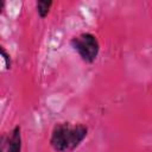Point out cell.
<instances>
[{"label": "cell", "mask_w": 152, "mask_h": 152, "mask_svg": "<svg viewBox=\"0 0 152 152\" xmlns=\"http://www.w3.org/2000/svg\"><path fill=\"white\" fill-rule=\"evenodd\" d=\"M87 133L88 128L83 125L71 126L69 124H59L52 131L50 144L57 152H69L81 144Z\"/></svg>", "instance_id": "1"}, {"label": "cell", "mask_w": 152, "mask_h": 152, "mask_svg": "<svg viewBox=\"0 0 152 152\" xmlns=\"http://www.w3.org/2000/svg\"><path fill=\"white\" fill-rule=\"evenodd\" d=\"M75 51L81 56V58L88 63H91L96 59L100 50V44L95 36L91 33H82L78 37H75L70 42Z\"/></svg>", "instance_id": "2"}, {"label": "cell", "mask_w": 152, "mask_h": 152, "mask_svg": "<svg viewBox=\"0 0 152 152\" xmlns=\"http://www.w3.org/2000/svg\"><path fill=\"white\" fill-rule=\"evenodd\" d=\"M21 151V134H20V127L15 126L12 131L11 137L7 141V147L5 152H20Z\"/></svg>", "instance_id": "3"}, {"label": "cell", "mask_w": 152, "mask_h": 152, "mask_svg": "<svg viewBox=\"0 0 152 152\" xmlns=\"http://www.w3.org/2000/svg\"><path fill=\"white\" fill-rule=\"evenodd\" d=\"M37 6V12L40 18H45L50 11V7L52 6V1H46V0H39L36 4Z\"/></svg>", "instance_id": "4"}, {"label": "cell", "mask_w": 152, "mask_h": 152, "mask_svg": "<svg viewBox=\"0 0 152 152\" xmlns=\"http://www.w3.org/2000/svg\"><path fill=\"white\" fill-rule=\"evenodd\" d=\"M1 53H2V56H4V59H5V64H6V68H7V69H10V68H11V58H8L10 56L6 53V51H5L4 49H1Z\"/></svg>", "instance_id": "5"}]
</instances>
